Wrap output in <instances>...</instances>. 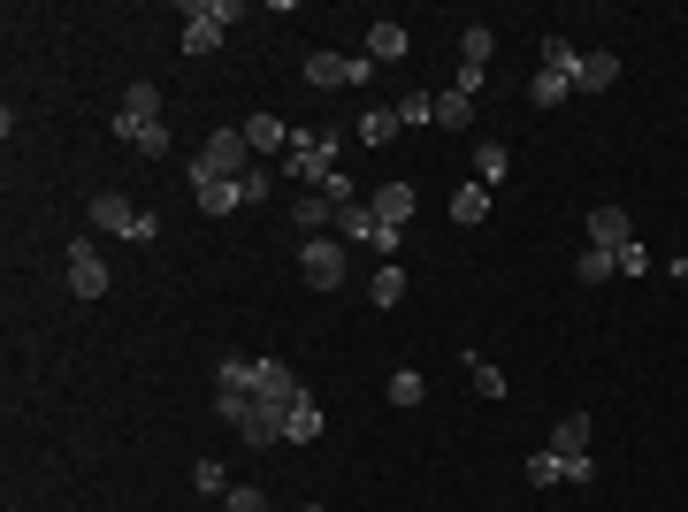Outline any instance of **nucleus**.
Instances as JSON below:
<instances>
[{"label": "nucleus", "mask_w": 688, "mask_h": 512, "mask_svg": "<svg viewBox=\"0 0 688 512\" xmlns=\"http://www.w3.org/2000/svg\"><path fill=\"white\" fill-rule=\"evenodd\" d=\"M253 146H245V131H214L207 146H199V162H191V183H237V176H253Z\"/></svg>", "instance_id": "nucleus-1"}, {"label": "nucleus", "mask_w": 688, "mask_h": 512, "mask_svg": "<svg viewBox=\"0 0 688 512\" xmlns=\"http://www.w3.org/2000/svg\"><path fill=\"white\" fill-rule=\"evenodd\" d=\"M337 131H291V154H284V176H291V183H314V191H322V183H330V176H337Z\"/></svg>", "instance_id": "nucleus-2"}, {"label": "nucleus", "mask_w": 688, "mask_h": 512, "mask_svg": "<svg viewBox=\"0 0 688 512\" xmlns=\"http://www.w3.org/2000/svg\"><path fill=\"white\" fill-rule=\"evenodd\" d=\"M237 15H245L237 0H191V8H184V54H191V62H199V54H214V46H222V31H230Z\"/></svg>", "instance_id": "nucleus-3"}, {"label": "nucleus", "mask_w": 688, "mask_h": 512, "mask_svg": "<svg viewBox=\"0 0 688 512\" xmlns=\"http://www.w3.org/2000/svg\"><path fill=\"white\" fill-rule=\"evenodd\" d=\"M299 276H307V291H337L352 276V245L344 237H307L299 245Z\"/></svg>", "instance_id": "nucleus-4"}, {"label": "nucleus", "mask_w": 688, "mask_h": 512, "mask_svg": "<svg viewBox=\"0 0 688 512\" xmlns=\"http://www.w3.org/2000/svg\"><path fill=\"white\" fill-rule=\"evenodd\" d=\"M92 222H100V230H115V237H138V245L162 230V222H154L146 207H131L123 191H100V199H92Z\"/></svg>", "instance_id": "nucleus-5"}, {"label": "nucleus", "mask_w": 688, "mask_h": 512, "mask_svg": "<svg viewBox=\"0 0 688 512\" xmlns=\"http://www.w3.org/2000/svg\"><path fill=\"white\" fill-rule=\"evenodd\" d=\"M253 398H260V405H276V413H291L307 390H299L291 359H253Z\"/></svg>", "instance_id": "nucleus-6"}, {"label": "nucleus", "mask_w": 688, "mask_h": 512, "mask_svg": "<svg viewBox=\"0 0 688 512\" xmlns=\"http://www.w3.org/2000/svg\"><path fill=\"white\" fill-rule=\"evenodd\" d=\"M589 245L620 260V253H628V245H643V237H635V222H628V207H589Z\"/></svg>", "instance_id": "nucleus-7"}, {"label": "nucleus", "mask_w": 688, "mask_h": 512, "mask_svg": "<svg viewBox=\"0 0 688 512\" xmlns=\"http://www.w3.org/2000/svg\"><path fill=\"white\" fill-rule=\"evenodd\" d=\"M146 123H162V85H131L115 108V138H138Z\"/></svg>", "instance_id": "nucleus-8"}, {"label": "nucleus", "mask_w": 688, "mask_h": 512, "mask_svg": "<svg viewBox=\"0 0 688 512\" xmlns=\"http://www.w3.org/2000/svg\"><path fill=\"white\" fill-rule=\"evenodd\" d=\"M69 291H77V299H100V291H108V260H100V245H69Z\"/></svg>", "instance_id": "nucleus-9"}, {"label": "nucleus", "mask_w": 688, "mask_h": 512, "mask_svg": "<svg viewBox=\"0 0 688 512\" xmlns=\"http://www.w3.org/2000/svg\"><path fill=\"white\" fill-rule=\"evenodd\" d=\"M413 54V31L406 23H367V62L382 69V62H406Z\"/></svg>", "instance_id": "nucleus-10"}, {"label": "nucleus", "mask_w": 688, "mask_h": 512, "mask_svg": "<svg viewBox=\"0 0 688 512\" xmlns=\"http://www.w3.org/2000/svg\"><path fill=\"white\" fill-rule=\"evenodd\" d=\"M612 85H620V54H604V46H597V54H581L574 92H612Z\"/></svg>", "instance_id": "nucleus-11"}, {"label": "nucleus", "mask_w": 688, "mask_h": 512, "mask_svg": "<svg viewBox=\"0 0 688 512\" xmlns=\"http://www.w3.org/2000/svg\"><path fill=\"white\" fill-rule=\"evenodd\" d=\"M237 131H245V146H253V154H276V146H291V123H284V115H245Z\"/></svg>", "instance_id": "nucleus-12"}, {"label": "nucleus", "mask_w": 688, "mask_h": 512, "mask_svg": "<svg viewBox=\"0 0 688 512\" xmlns=\"http://www.w3.org/2000/svg\"><path fill=\"white\" fill-rule=\"evenodd\" d=\"M191 199H199V214H237L245 207V176L237 183H191Z\"/></svg>", "instance_id": "nucleus-13"}, {"label": "nucleus", "mask_w": 688, "mask_h": 512, "mask_svg": "<svg viewBox=\"0 0 688 512\" xmlns=\"http://www.w3.org/2000/svg\"><path fill=\"white\" fill-rule=\"evenodd\" d=\"M367 207H375V222H398V230H406V222H413V183H382Z\"/></svg>", "instance_id": "nucleus-14"}, {"label": "nucleus", "mask_w": 688, "mask_h": 512, "mask_svg": "<svg viewBox=\"0 0 688 512\" xmlns=\"http://www.w3.org/2000/svg\"><path fill=\"white\" fill-rule=\"evenodd\" d=\"M284 444H322V405H314V398H299V405L284 413Z\"/></svg>", "instance_id": "nucleus-15"}, {"label": "nucleus", "mask_w": 688, "mask_h": 512, "mask_svg": "<svg viewBox=\"0 0 688 512\" xmlns=\"http://www.w3.org/2000/svg\"><path fill=\"white\" fill-rule=\"evenodd\" d=\"M330 237H344V245H375V207H337Z\"/></svg>", "instance_id": "nucleus-16"}, {"label": "nucleus", "mask_w": 688, "mask_h": 512, "mask_svg": "<svg viewBox=\"0 0 688 512\" xmlns=\"http://www.w3.org/2000/svg\"><path fill=\"white\" fill-rule=\"evenodd\" d=\"M490 54H498V31H490V23H459V62L490 69Z\"/></svg>", "instance_id": "nucleus-17"}, {"label": "nucleus", "mask_w": 688, "mask_h": 512, "mask_svg": "<svg viewBox=\"0 0 688 512\" xmlns=\"http://www.w3.org/2000/svg\"><path fill=\"white\" fill-rule=\"evenodd\" d=\"M452 222H467V230H475V222H490V191H482L475 176H467V183L452 191Z\"/></svg>", "instance_id": "nucleus-18"}, {"label": "nucleus", "mask_w": 688, "mask_h": 512, "mask_svg": "<svg viewBox=\"0 0 688 512\" xmlns=\"http://www.w3.org/2000/svg\"><path fill=\"white\" fill-rule=\"evenodd\" d=\"M367 299H375V307H382V314H390V307H398V299H406V268H398V260H382V268H375V276H367Z\"/></svg>", "instance_id": "nucleus-19"}, {"label": "nucleus", "mask_w": 688, "mask_h": 512, "mask_svg": "<svg viewBox=\"0 0 688 512\" xmlns=\"http://www.w3.org/2000/svg\"><path fill=\"white\" fill-rule=\"evenodd\" d=\"M551 452H558V459L589 452V413H558V428H551Z\"/></svg>", "instance_id": "nucleus-20"}, {"label": "nucleus", "mask_w": 688, "mask_h": 512, "mask_svg": "<svg viewBox=\"0 0 688 512\" xmlns=\"http://www.w3.org/2000/svg\"><path fill=\"white\" fill-rule=\"evenodd\" d=\"M344 62H352V54H330V46H314V54H307V85H314V92L344 85Z\"/></svg>", "instance_id": "nucleus-21"}, {"label": "nucleus", "mask_w": 688, "mask_h": 512, "mask_svg": "<svg viewBox=\"0 0 688 512\" xmlns=\"http://www.w3.org/2000/svg\"><path fill=\"white\" fill-rule=\"evenodd\" d=\"M467 382H475V398H506V367L482 352H467Z\"/></svg>", "instance_id": "nucleus-22"}, {"label": "nucleus", "mask_w": 688, "mask_h": 512, "mask_svg": "<svg viewBox=\"0 0 688 512\" xmlns=\"http://www.w3.org/2000/svg\"><path fill=\"white\" fill-rule=\"evenodd\" d=\"M506 169H513V154H506V146H475V183H482V191H498V183H506Z\"/></svg>", "instance_id": "nucleus-23"}, {"label": "nucleus", "mask_w": 688, "mask_h": 512, "mask_svg": "<svg viewBox=\"0 0 688 512\" xmlns=\"http://www.w3.org/2000/svg\"><path fill=\"white\" fill-rule=\"evenodd\" d=\"M566 92H574V85H566L558 69H535V77H528V108H558Z\"/></svg>", "instance_id": "nucleus-24"}, {"label": "nucleus", "mask_w": 688, "mask_h": 512, "mask_svg": "<svg viewBox=\"0 0 688 512\" xmlns=\"http://www.w3.org/2000/svg\"><path fill=\"white\" fill-rule=\"evenodd\" d=\"M436 123H444V131H467V123H475V100L444 85V92H436Z\"/></svg>", "instance_id": "nucleus-25"}, {"label": "nucleus", "mask_w": 688, "mask_h": 512, "mask_svg": "<svg viewBox=\"0 0 688 512\" xmlns=\"http://www.w3.org/2000/svg\"><path fill=\"white\" fill-rule=\"evenodd\" d=\"M398 131H406V123H398V108H367V115H359V138H367V146H390Z\"/></svg>", "instance_id": "nucleus-26"}, {"label": "nucleus", "mask_w": 688, "mask_h": 512, "mask_svg": "<svg viewBox=\"0 0 688 512\" xmlns=\"http://www.w3.org/2000/svg\"><path fill=\"white\" fill-rule=\"evenodd\" d=\"M382 398H390V405H421V398H429V382H421V367H398V375L382 382Z\"/></svg>", "instance_id": "nucleus-27"}, {"label": "nucleus", "mask_w": 688, "mask_h": 512, "mask_svg": "<svg viewBox=\"0 0 688 512\" xmlns=\"http://www.w3.org/2000/svg\"><path fill=\"white\" fill-rule=\"evenodd\" d=\"M520 475H528V490H558V482H566V459H558V452H535Z\"/></svg>", "instance_id": "nucleus-28"}, {"label": "nucleus", "mask_w": 688, "mask_h": 512, "mask_svg": "<svg viewBox=\"0 0 688 512\" xmlns=\"http://www.w3.org/2000/svg\"><path fill=\"white\" fill-rule=\"evenodd\" d=\"M543 69H558L566 85L581 77V46H566V38H543Z\"/></svg>", "instance_id": "nucleus-29"}, {"label": "nucleus", "mask_w": 688, "mask_h": 512, "mask_svg": "<svg viewBox=\"0 0 688 512\" xmlns=\"http://www.w3.org/2000/svg\"><path fill=\"white\" fill-rule=\"evenodd\" d=\"M574 276H581V283H604V276H620V260L597 253V245H581V253H574Z\"/></svg>", "instance_id": "nucleus-30"}, {"label": "nucleus", "mask_w": 688, "mask_h": 512, "mask_svg": "<svg viewBox=\"0 0 688 512\" xmlns=\"http://www.w3.org/2000/svg\"><path fill=\"white\" fill-rule=\"evenodd\" d=\"M191 482H199V498H230V490H237V482L222 475V459H199V467H191Z\"/></svg>", "instance_id": "nucleus-31"}, {"label": "nucleus", "mask_w": 688, "mask_h": 512, "mask_svg": "<svg viewBox=\"0 0 688 512\" xmlns=\"http://www.w3.org/2000/svg\"><path fill=\"white\" fill-rule=\"evenodd\" d=\"M398 123H436V92H406L398 100Z\"/></svg>", "instance_id": "nucleus-32"}, {"label": "nucleus", "mask_w": 688, "mask_h": 512, "mask_svg": "<svg viewBox=\"0 0 688 512\" xmlns=\"http://www.w3.org/2000/svg\"><path fill=\"white\" fill-rule=\"evenodd\" d=\"M131 146H138V154H146V162H162V154H169V123H146V131H138V138H131Z\"/></svg>", "instance_id": "nucleus-33"}, {"label": "nucleus", "mask_w": 688, "mask_h": 512, "mask_svg": "<svg viewBox=\"0 0 688 512\" xmlns=\"http://www.w3.org/2000/svg\"><path fill=\"white\" fill-rule=\"evenodd\" d=\"M222 512H268V498H260V490H253V482H237V490H230V498H222Z\"/></svg>", "instance_id": "nucleus-34"}, {"label": "nucleus", "mask_w": 688, "mask_h": 512, "mask_svg": "<svg viewBox=\"0 0 688 512\" xmlns=\"http://www.w3.org/2000/svg\"><path fill=\"white\" fill-rule=\"evenodd\" d=\"M482 85H490V69H475V62H459V69H452V92H467V100H475Z\"/></svg>", "instance_id": "nucleus-35"}, {"label": "nucleus", "mask_w": 688, "mask_h": 512, "mask_svg": "<svg viewBox=\"0 0 688 512\" xmlns=\"http://www.w3.org/2000/svg\"><path fill=\"white\" fill-rule=\"evenodd\" d=\"M375 253L398 260V253H406V230H398V222H375Z\"/></svg>", "instance_id": "nucleus-36"}, {"label": "nucleus", "mask_w": 688, "mask_h": 512, "mask_svg": "<svg viewBox=\"0 0 688 512\" xmlns=\"http://www.w3.org/2000/svg\"><path fill=\"white\" fill-rule=\"evenodd\" d=\"M322 199H330V207H359V191H352V176H330V183H322Z\"/></svg>", "instance_id": "nucleus-37"}, {"label": "nucleus", "mask_w": 688, "mask_h": 512, "mask_svg": "<svg viewBox=\"0 0 688 512\" xmlns=\"http://www.w3.org/2000/svg\"><path fill=\"white\" fill-rule=\"evenodd\" d=\"M566 482H574V490H589V482H597V459H589V452H574V459H566Z\"/></svg>", "instance_id": "nucleus-38"}, {"label": "nucleus", "mask_w": 688, "mask_h": 512, "mask_svg": "<svg viewBox=\"0 0 688 512\" xmlns=\"http://www.w3.org/2000/svg\"><path fill=\"white\" fill-rule=\"evenodd\" d=\"M268 191H276V176H268V169L245 176V207H268Z\"/></svg>", "instance_id": "nucleus-39"}, {"label": "nucleus", "mask_w": 688, "mask_h": 512, "mask_svg": "<svg viewBox=\"0 0 688 512\" xmlns=\"http://www.w3.org/2000/svg\"><path fill=\"white\" fill-rule=\"evenodd\" d=\"M651 268H658V260H651L643 245H628V253H620V276H651Z\"/></svg>", "instance_id": "nucleus-40"}, {"label": "nucleus", "mask_w": 688, "mask_h": 512, "mask_svg": "<svg viewBox=\"0 0 688 512\" xmlns=\"http://www.w3.org/2000/svg\"><path fill=\"white\" fill-rule=\"evenodd\" d=\"M666 276H681V283H688V260H666Z\"/></svg>", "instance_id": "nucleus-41"}, {"label": "nucleus", "mask_w": 688, "mask_h": 512, "mask_svg": "<svg viewBox=\"0 0 688 512\" xmlns=\"http://www.w3.org/2000/svg\"><path fill=\"white\" fill-rule=\"evenodd\" d=\"M307 512H322V505H307Z\"/></svg>", "instance_id": "nucleus-42"}]
</instances>
